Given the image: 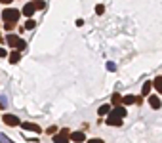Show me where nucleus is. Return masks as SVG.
<instances>
[{"mask_svg": "<svg viewBox=\"0 0 162 143\" xmlns=\"http://www.w3.org/2000/svg\"><path fill=\"white\" fill-rule=\"evenodd\" d=\"M6 42H8L10 48H17V50H25V48H27V42H25V40H21V38H17L15 34H8Z\"/></svg>", "mask_w": 162, "mask_h": 143, "instance_id": "nucleus-1", "label": "nucleus"}, {"mask_svg": "<svg viewBox=\"0 0 162 143\" xmlns=\"http://www.w3.org/2000/svg\"><path fill=\"white\" fill-rule=\"evenodd\" d=\"M107 124L109 126H122V116L117 113H109L107 114Z\"/></svg>", "mask_w": 162, "mask_h": 143, "instance_id": "nucleus-2", "label": "nucleus"}, {"mask_svg": "<svg viewBox=\"0 0 162 143\" xmlns=\"http://www.w3.org/2000/svg\"><path fill=\"white\" fill-rule=\"evenodd\" d=\"M2 17H4V21H17L19 19V12L13 10V8H8V10L2 12Z\"/></svg>", "mask_w": 162, "mask_h": 143, "instance_id": "nucleus-3", "label": "nucleus"}, {"mask_svg": "<svg viewBox=\"0 0 162 143\" xmlns=\"http://www.w3.org/2000/svg\"><path fill=\"white\" fill-rule=\"evenodd\" d=\"M67 139H71V132H69L67 128H63L57 135H54V141H55V143H63V141H67Z\"/></svg>", "mask_w": 162, "mask_h": 143, "instance_id": "nucleus-4", "label": "nucleus"}, {"mask_svg": "<svg viewBox=\"0 0 162 143\" xmlns=\"http://www.w3.org/2000/svg\"><path fill=\"white\" fill-rule=\"evenodd\" d=\"M4 124H8V126H17V124H21V122H19V118H17L15 114H4Z\"/></svg>", "mask_w": 162, "mask_h": 143, "instance_id": "nucleus-5", "label": "nucleus"}, {"mask_svg": "<svg viewBox=\"0 0 162 143\" xmlns=\"http://www.w3.org/2000/svg\"><path fill=\"white\" fill-rule=\"evenodd\" d=\"M34 12H36V4H34V2H29L27 6H23V15L31 17V15H33Z\"/></svg>", "mask_w": 162, "mask_h": 143, "instance_id": "nucleus-6", "label": "nucleus"}, {"mask_svg": "<svg viewBox=\"0 0 162 143\" xmlns=\"http://www.w3.org/2000/svg\"><path fill=\"white\" fill-rule=\"evenodd\" d=\"M149 105H151L153 109H160L162 101H160V98H156V95H149Z\"/></svg>", "mask_w": 162, "mask_h": 143, "instance_id": "nucleus-7", "label": "nucleus"}, {"mask_svg": "<svg viewBox=\"0 0 162 143\" xmlns=\"http://www.w3.org/2000/svg\"><path fill=\"white\" fill-rule=\"evenodd\" d=\"M8 59H10V63H17L21 59V50H17V48H15V50L8 56Z\"/></svg>", "mask_w": 162, "mask_h": 143, "instance_id": "nucleus-8", "label": "nucleus"}, {"mask_svg": "<svg viewBox=\"0 0 162 143\" xmlns=\"http://www.w3.org/2000/svg\"><path fill=\"white\" fill-rule=\"evenodd\" d=\"M122 103H124V105H133V103H139V99H137L135 95H124V98H122Z\"/></svg>", "mask_w": 162, "mask_h": 143, "instance_id": "nucleus-9", "label": "nucleus"}, {"mask_svg": "<svg viewBox=\"0 0 162 143\" xmlns=\"http://www.w3.org/2000/svg\"><path fill=\"white\" fill-rule=\"evenodd\" d=\"M71 139L73 141H86V134L84 132H73L71 134Z\"/></svg>", "mask_w": 162, "mask_h": 143, "instance_id": "nucleus-10", "label": "nucleus"}, {"mask_svg": "<svg viewBox=\"0 0 162 143\" xmlns=\"http://www.w3.org/2000/svg\"><path fill=\"white\" fill-rule=\"evenodd\" d=\"M21 126L25 128V130H29V132H40V128H38L36 124H33V122H23Z\"/></svg>", "mask_w": 162, "mask_h": 143, "instance_id": "nucleus-11", "label": "nucleus"}, {"mask_svg": "<svg viewBox=\"0 0 162 143\" xmlns=\"http://www.w3.org/2000/svg\"><path fill=\"white\" fill-rule=\"evenodd\" d=\"M153 86H154L153 82H145V84H143V90H141L143 98H147V95H151V88H153Z\"/></svg>", "mask_w": 162, "mask_h": 143, "instance_id": "nucleus-12", "label": "nucleus"}, {"mask_svg": "<svg viewBox=\"0 0 162 143\" xmlns=\"http://www.w3.org/2000/svg\"><path fill=\"white\" fill-rule=\"evenodd\" d=\"M109 111H111V107H109V105H101V107H99V111H97V114H99V116H107V114H109Z\"/></svg>", "mask_w": 162, "mask_h": 143, "instance_id": "nucleus-13", "label": "nucleus"}, {"mask_svg": "<svg viewBox=\"0 0 162 143\" xmlns=\"http://www.w3.org/2000/svg\"><path fill=\"white\" fill-rule=\"evenodd\" d=\"M111 101H112V105H114V107H117V105H120V103H122V95H120V93H114Z\"/></svg>", "mask_w": 162, "mask_h": 143, "instance_id": "nucleus-14", "label": "nucleus"}, {"mask_svg": "<svg viewBox=\"0 0 162 143\" xmlns=\"http://www.w3.org/2000/svg\"><path fill=\"white\" fill-rule=\"evenodd\" d=\"M112 113H117V114H120L122 118H124V116L128 114V113H126V109H124V107H118V105H117V107H114V109H112Z\"/></svg>", "mask_w": 162, "mask_h": 143, "instance_id": "nucleus-15", "label": "nucleus"}, {"mask_svg": "<svg viewBox=\"0 0 162 143\" xmlns=\"http://www.w3.org/2000/svg\"><path fill=\"white\" fill-rule=\"evenodd\" d=\"M153 84H154V88H156V90H158V92L162 93V77H156Z\"/></svg>", "mask_w": 162, "mask_h": 143, "instance_id": "nucleus-16", "label": "nucleus"}, {"mask_svg": "<svg viewBox=\"0 0 162 143\" xmlns=\"http://www.w3.org/2000/svg\"><path fill=\"white\" fill-rule=\"evenodd\" d=\"M34 25H36V21H34V19L25 21V29H34Z\"/></svg>", "mask_w": 162, "mask_h": 143, "instance_id": "nucleus-17", "label": "nucleus"}, {"mask_svg": "<svg viewBox=\"0 0 162 143\" xmlns=\"http://www.w3.org/2000/svg\"><path fill=\"white\" fill-rule=\"evenodd\" d=\"M4 27H6V31H12V29L15 27V21H6V23H4Z\"/></svg>", "mask_w": 162, "mask_h": 143, "instance_id": "nucleus-18", "label": "nucleus"}, {"mask_svg": "<svg viewBox=\"0 0 162 143\" xmlns=\"http://www.w3.org/2000/svg\"><path fill=\"white\" fill-rule=\"evenodd\" d=\"M103 12H105V8H103L101 4H97V6H96V13H97V15H101Z\"/></svg>", "mask_w": 162, "mask_h": 143, "instance_id": "nucleus-19", "label": "nucleus"}, {"mask_svg": "<svg viewBox=\"0 0 162 143\" xmlns=\"http://www.w3.org/2000/svg\"><path fill=\"white\" fill-rule=\"evenodd\" d=\"M8 54H6V50H4V48H0V57H6Z\"/></svg>", "mask_w": 162, "mask_h": 143, "instance_id": "nucleus-20", "label": "nucleus"}, {"mask_svg": "<svg viewBox=\"0 0 162 143\" xmlns=\"http://www.w3.org/2000/svg\"><path fill=\"white\" fill-rule=\"evenodd\" d=\"M55 130H57L55 126H50V128H48V134H55Z\"/></svg>", "mask_w": 162, "mask_h": 143, "instance_id": "nucleus-21", "label": "nucleus"}, {"mask_svg": "<svg viewBox=\"0 0 162 143\" xmlns=\"http://www.w3.org/2000/svg\"><path fill=\"white\" fill-rule=\"evenodd\" d=\"M0 2H2V4H10V2H12V0H0Z\"/></svg>", "mask_w": 162, "mask_h": 143, "instance_id": "nucleus-22", "label": "nucleus"}, {"mask_svg": "<svg viewBox=\"0 0 162 143\" xmlns=\"http://www.w3.org/2000/svg\"><path fill=\"white\" fill-rule=\"evenodd\" d=\"M0 42H2V36H0Z\"/></svg>", "mask_w": 162, "mask_h": 143, "instance_id": "nucleus-23", "label": "nucleus"}, {"mask_svg": "<svg viewBox=\"0 0 162 143\" xmlns=\"http://www.w3.org/2000/svg\"><path fill=\"white\" fill-rule=\"evenodd\" d=\"M33 2H38V0H33Z\"/></svg>", "mask_w": 162, "mask_h": 143, "instance_id": "nucleus-24", "label": "nucleus"}]
</instances>
